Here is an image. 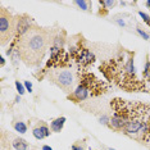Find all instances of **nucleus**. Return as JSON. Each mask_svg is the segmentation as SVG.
<instances>
[{
  "instance_id": "8",
  "label": "nucleus",
  "mask_w": 150,
  "mask_h": 150,
  "mask_svg": "<svg viewBox=\"0 0 150 150\" xmlns=\"http://www.w3.org/2000/svg\"><path fill=\"white\" fill-rule=\"evenodd\" d=\"M71 67V55L64 49H55L50 47V58L46 63L47 68H54V69H66Z\"/></svg>"
},
{
  "instance_id": "14",
  "label": "nucleus",
  "mask_w": 150,
  "mask_h": 150,
  "mask_svg": "<svg viewBox=\"0 0 150 150\" xmlns=\"http://www.w3.org/2000/svg\"><path fill=\"white\" fill-rule=\"evenodd\" d=\"M13 146H14L17 150H27L28 149V142H27L25 139L16 137L13 140Z\"/></svg>"
},
{
  "instance_id": "4",
  "label": "nucleus",
  "mask_w": 150,
  "mask_h": 150,
  "mask_svg": "<svg viewBox=\"0 0 150 150\" xmlns=\"http://www.w3.org/2000/svg\"><path fill=\"white\" fill-rule=\"evenodd\" d=\"M17 19L9 9L5 6L0 8V45L5 46L6 44H11L16 35Z\"/></svg>"
},
{
  "instance_id": "12",
  "label": "nucleus",
  "mask_w": 150,
  "mask_h": 150,
  "mask_svg": "<svg viewBox=\"0 0 150 150\" xmlns=\"http://www.w3.org/2000/svg\"><path fill=\"white\" fill-rule=\"evenodd\" d=\"M64 123H66V117H58L50 123V129L53 132H60L64 127Z\"/></svg>"
},
{
  "instance_id": "21",
  "label": "nucleus",
  "mask_w": 150,
  "mask_h": 150,
  "mask_svg": "<svg viewBox=\"0 0 150 150\" xmlns=\"http://www.w3.org/2000/svg\"><path fill=\"white\" fill-rule=\"evenodd\" d=\"M137 32H139V33H140V35H141L142 37H144L145 40H149V35H148V33H146L145 31H142L141 28H137Z\"/></svg>"
},
{
  "instance_id": "9",
  "label": "nucleus",
  "mask_w": 150,
  "mask_h": 150,
  "mask_svg": "<svg viewBox=\"0 0 150 150\" xmlns=\"http://www.w3.org/2000/svg\"><path fill=\"white\" fill-rule=\"evenodd\" d=\"M16 19H17V26H16L14 39L19 40L33 25H35V21H33L28 14H18V16H16Z\"/></svg>"
},
{
  "instance_id": "11",
  "label": "nucleus",
  "mask_w": 150,
  "mask_h": 150,
  "mask_svg": "<svg viewBox=\"0 0 150 150\" xmlns=\"http://www.w3.org/2000/svg\"><path fill=\"white\" fill-rule=\"evenodd\" d=\"M90 96V93L88 90L82 85H78V86L74 88L73 93H71L69 95H67V99L71 100L72 103H80V101H83Z\"/></svg>"
},
{
  "instance_id": "5",
  "label": "nucleus",
  "mask_w": 150,
  "mask_h": 150,
  "mask_svg": "<svg viewBox=\"0 0 150 150\" xmlns=\"http://www.w3.org/2000/svg\"><path fill=\"white\" fill-rule=\"evenodd\" d=\"M78 85H82L88 90L90 96L96 98L108 93L109 85L100 78H98L93 72L88 71H78Z\"/></svg>"
},
{
  "instance_id": "17",
  "label": "nucleus",
  "mask_w": 150,
  "mask_h": 150,
  "mask_svg": "<svg viewBox=\"0 0 150 150\" xmlns=\"http://www.w3.org/2000/svg\"><path fill=\"white\" fill-rule=\"evenodd\" d=\"M71 150H86V139L73 142L72 146H71Z\"/></svg>"
},
{
  "instance_id": "20",
  "label": "nucleus",
  "mask_w": 150,
  "mask_h": 150,
  "mask_svg": "<svg viewBox=\"0 0 150 150\" xmlns=\"http://www.w3.org/2000/svg\"><path fill=\"white\" fill-rule=\"evenodd\" d=\"M139 14L141 16V18H142V21H144L146 25H148L150 27V16H148L146 13H142V12H139Z\"/></svg>"
},
{
  "instance_id": "10",
  "label": "nucleus",
  "mask_w": 150,
  "mask_h": 150,
  "mask_svg": "<svg viewBox=\"0 0 150 150\" xmlns=\"http://www.w3.org/2000/svg\"><path fill=\"white\" fill-rule=\"evenodd\" d=\"M32 135L37 140H42L50 135V127L45 121H37V123L32 126Z\"/></svg>"
},
{
  "instance_id": "1",
  "label": "nucleus",
  "mask_w": 150,
  "mask_h": 150,
  "mask_svg": "<svg viewBox=\"0 0 150 150\" xmlns=\"http://www.w3.org/2000/svg\"><path fill=\"white\" fill-rule=\"evenodd\" d=\"M110 108L125 121L121 134L150 148V104L114 98Z\"/></svg>"
},
{
  "instance_id": "22",
  "label": "nucleus",
  "mask_w": 150,
  "mask_h": 150,
  "mask_svg": "<svg viewBox=\"0 0 150 150\" xmlns=\"http://www.w3.org/2000/svg\"><path fill=\"white\" fill-rule=\"evenodd\" d=\"M25 86H26V88H27V91H30V93H31V91H32V83L28 82V81H26V82H25Z\"/></svg>"
},
{
  "instance_id": "19",
  "label": "nucleus",
  "mask_w": 150,
  "mask_h": 150,
  "mask_svg": "<svg viewBox=\"0 0 150 150\" xmlns=\"http://www.w3.org/2000/svg\"><path fill=\"white\" fill-rule=\"evenodd\" d=\"M16 87H17V91L19 93V95H23L25 94V87H23V85L19 82V81H16Z\"/></svg>"
},
{
  "instance_id": "7",
  "label": "nucleus",
  "mask_w": 150,
  "mask_h": 150,
  "mask_svg": "<svg viewBox=\"0 0 150 150\" xmlns=\"http://www.w3.org/2000/svg\"><path fill=\"white\" fill-rule=\"evenodd\" d=\"M47 78L50 82L57 85L59 88H62L66 94L69 95L74 91V78L71 71L67 69H53L47 73Z\"/></svg>"
},
{
  "instance_id": "24",
  "label": "nucleus",
  "mask_w": 150,
  "mask_h": 150,
  "mask_svg": "<svg viewBox=\"0 0 150 150\" xmlns=\"http://www.w3.org/2000/svg\"><path fill=\"white\" fill-rule=\"evenodd\" d=\"M145 4H146V6H148V8H149V11H150V0H149V1H146Z\"/></svg>"
},
{
  "instance_id": "6",
  "label": "nucleus",
  "mask_w": 150,
  "mask_h": 150,
  "mask_svg": "<svg viewBox=\"0 0 150 150\" xmlns=\"http://www.w3.org/2000/svg\"><path fill=\"white\" fill-rule=\"evenodd\" d=\"M83 39H81L80 41L74 45L69 46V55L71 59H73L78 66V71H86L88 66L95 63V55L94 53H91L90 50L85 46Z\"/></svg>"
},
{
  "instance_id": "23",
  "label": "nucleus",
  "mask_w": 150,
  "mask_h": 150,
  "mask_svg": "<svg viewBox=\"0 0 150 150\" xmlns=\"http://www.w3.org/2000/svg\"><path fill=\"white\" fill-rule=\"evenodd\" d=\"M42 150H53V149L50 148V146H47V145H44L42 146Z\"/></svg>"
},
{
  "instance_id": "15",
  "label": "nucleus",
  "mask_w": 150,
  "mask_h": 150,
  "mask_svg": "<svg viewBox=\"0 0 150 150\" xmlns=\"http://www.w3.org/2000/svg\"><path fill=\"white\" fill-rule=\"evenodd\" d=\"M13 128H14L17 132H19V134H26L27 132V126L25 125V122H21V121L13 122Z\"/></svg>"
},
{
  "instance_id": "18",
  "label": "nucleus",
  "mask_w": 150,
  "mask_h": 150,
  "mask_svg": "<svg viewBox=\"0 0 150 150\" xmlns=\"http://www.w3.org/2000/svg\"><path fill=\"white\" fill-rule=\"evenodd\" d=\"M142 77H144L145 81L150 82V60H149V57H146V63H145L144 72H142Z\"/></svg>"
},
{
  "instance_id": "3",
  "label": "nucleus",
  "mask_w": 150,
  "mask_h": 150,
  "mask_svg": "<svg viewBox=\"0 0 150 150\" xmlns=\"http://www.w3.org/2000/svg\"><path fill=\"white\" fill-rule=\"evenodd\" d=\"M54 33L47 28L33 25L31 28L18 40L17 50L19 58L27 67H39L44 60V57L52 46Z\"/></svg>"
},
{
  "instance_id": "16",
  "label": "nucleus",
  "mask_w": 150,
  "mask_h": 150,
  "mask_svg": "<svg viewBox=\"0 0 150 150\" xmlns=\"http://www.w3.org/2000/svg\"><path fill=\"white\" fill-rule=\"evenodd\" d=\"M99 5L101 6V8L107 9V11L109 12V9H112L113 6L117 4V1H114V0H99Z\"/></svg>"
},
{
  "instance_id": "13",
  "label": "nucleus",
  "mask_w": 150,
  "mask_h": 150,
  "mask_svg": "<svg viewBox=\"0 0 150 150\" xmlns=\"http://www.w3.org/2000/svg\"><path fill=\"white\" fill-rule=\"evenodd\" d=\"M73 4L85 12H91V8H93V1L90 0H77V1H73Z\"/></svg>"
},
{
  "instance_id": "2",
  "label": "nucleus",
  "mask_w": 150,
  "mask_h": 150,
  "mask_svg": "<svg viewBox=\"0 0 150 150\" xmlns=\"http://www.w3.org/2000/svg\"><path fill=\"white\" fill-rule=\"evenodd\" d=\"M100 72L109 82L128 93L144 91L149 93L144 81H140L135 69V52L121 47L117 55L99 66Z\"/></svg>"
}]
</instances>
